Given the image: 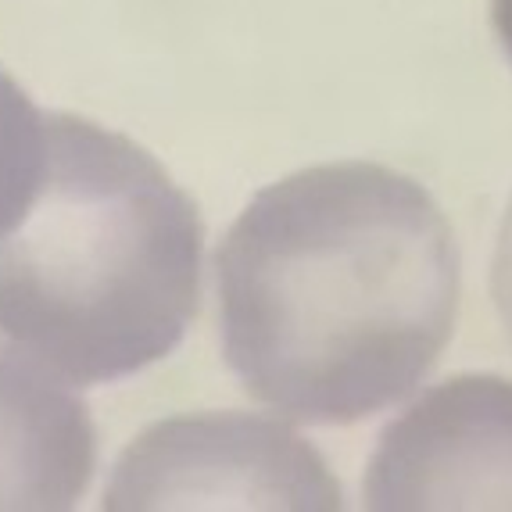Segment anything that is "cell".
Listing matches in <instances>:
<instances>
[{"label": "cell", "mask_w": 512, "mask_h": 512, "mask_svg": "<svg viewBox=\"0 0 512 512\" xmlns=\"http://www.w3.org/2000/svg\"><path fill=\"white\" fill-rule=\"evenodd\" d=\"M373 512L512 509V380L462 373L387 423L362 487Z\"/></svg>", "instance_id": "obj_4"}, {"label": "cell", "mask_w": 512, "mask_h": 512, "mask_svg": "<svg viewBox=\"0 0 512 512\" xmlns=\"http://www.w3.org/2000/svg\"><path fill=\"white\" fill-rule=\"evenodd\" d=\"M491 29H495L498 47L512 65V0H491Z\"/></svg>", "instance_id": "obj_8"}, {"label": "cell", "mask_w": 512, "mask_h": 512, "mask_svg": "<svg viewBox=\"0 0 512 512\" xmlns=\"http://www.w3.org/2000/svg\"><path fill=\"white\" fill-rule=\"evenodd\" d=\"M491 298H495L498 319H502L505 333H509L512 341V205L502 219L495 258H491Z\"/></svg>", "instance_id": "obj_7"}, {"label": "cell", "mask_w": 512, "mask_h": 512, "mask_svg": "<svg viewBox=\"0 0 512 512\" xmlns=\"http://www.w3.org/2000/svg\"><path fill=\"white\" fill-rule=\"evenodd\" d=\"M94 470L90 409L65 380L0 348V512L72 509Z\"/></svg>", "instance_id": "obj_5"}, {"label": "cell", "mask_w": 512, "mask_h": 512, "mask_svg": "<svg viewBox=\"0 0 512 512\" xmlns=\"http://www.w3.org/2000/svg\"><path fill=\"white\" fill-rule=\"evenodd\" d=\"M222 355L265 409L348 427L405 402L459 319L455 233L419 180L376 162L269 183L215 251Z\"/></svg>", "instance_id": "obj_1"}, {"label": "cell", "mask_w": 512, "mask_h": 512, "mask_svg": "<svg viewBox=\"0 0 512 512\" xmlns=\"http://www.w3.org/2000/svg\"><path fill=\"white\" fill-rule=\"evenodd\" d=\"M205 226L140 144L47 111V165L0 237V344L69 387L115 384L180 348L201 308Z\"/></svg>", "instance_id": "obj_2"}, {"label": "cell", "mask_w": 512, "mask_h": 512, "mask_svg": "<svg viewBox=\"0 0 512 512\" xmlns=\"http://www.w3.org/2000/svg\"><path fill=\"white\" fill-rule=\"evenodd\" d=\"M344 509L323 455L262 416L205 412L154 423L115 466L101 509Z\"/></svg>", "instance_id": "obj_3"}, {"label": "cell", "mask_w": 512, "mask_h": 512, "mask_svg": "<svg viewBox=\"0 0 512 512\" xmlns=\"http://www.w3.org/2000/svg\"><path fill=\"white\" fill-rule=\"evenodd\" d=\"M47 165V115L0 69V237L22 219Z\"/></svg>", "instance_id": "obj_6"}]
</instances>
